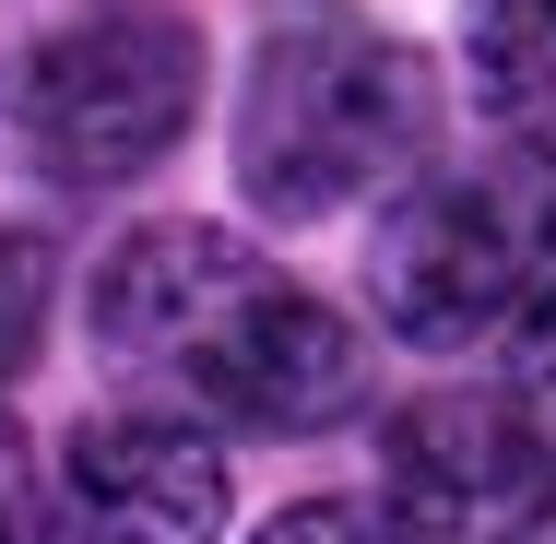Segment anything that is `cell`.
<instances>
[{"label":"cell","instance_id":"10","mask_svg":"<svg viewBox=\"0 0 556 544\" xmlns=\"http://www.w3.org/2000/svg\"><path fill=\"white\" fill-rule=\"evenodd\" d=\"M497 343H509V367H497V379H509V391L545 415V438H556V284H545V296H533L509 331H497Z\"/></svg>","mask_w":556,"mask_h":544},{"label":"cell","instance_id":"1","mask_svg":"<svg viewBox=\"0 0 556 544\" xmlns=\"http://www.w3.org/2000/svg\"><path fill=\"white\" fill-rule=\"evenodd\" d=\"M84 331L142 403H178L237 438H320L367 403L355 320L202 214L130 225L84 273Z\"/></svg>","mask_w":556,"mask_h":544},{"label":"cell","instance_id":"2","mask_svg":"<svg viewBox=\"0 0 556 544\" xmlns=\"http://www.w3.org/2000/svg\"><path fill=\"white\" fill-rule=\"evenodd\" d=\"M439 60L355 0H273L237 84V190L261 225H332L391 202L439 154Z\"/></svg>","mask_w":556,"mask_h":544},{"label":"cell","instance_id":"11","mask_svg":"<svg viewBox=\"0 0 556 544\" xmlns=\"http://www.w3.org/2000/svg\"><path fill=\"white\" fill-rule=\"evenodd\" d=\"M48 533V485H36V461H24V438L0 415V544H36Z\"/></svg>","mask_w":556,"mask_h":544},{"label":"cell","instance_id":"3","mask_svg":"<svg viewBox=\"0 0 556 544\" xmlns=\"http://www.w3.org/2000/svg\"><path fill=\"white\" fill-rule=\"evenodd\" d=\"M556 284V154H427L367 237V320L403 343H485Z\"/></svg>","mask_w":556,"mask_h":544},{"label":"cell","instance_id":"4","mask_svg":"<svg viewBox=\"0 0 556 544\" xmlns=\"http://www.w3.org/2000/svg\"><path fill=\"white\" fill-rule=\"evenodd\" d=\"M202 118V24L178 0H84L12 60V142L60 190L166 166Z\"/></svg>","mask_w":556,"mask_h":544},{"label":"cell","instance_id":"5","mask_svg":"<svg viewBox=\"0 0 556 544\" xmlns=\"http://www.w3.org/2000/svg\"><path fill=\"white\" fill-rule=\"evenodd\" d=\"M379 509L403 544H545L556 438L509 379L415 391L379 438Z\"/></svg>","mask_w":556,"mask_h":544},{"label":"cell","instance_id":"7","mask_svg":"<svg viewBox=\"0 0 556 544\" xmlns=\"http://www.w3.org/2000/svg\"><path fill=\"white\" fill-rule=\"evenodd\" d=\"M462 96L497 118V142L556 154V0H462Z\"/></svg>","mask_w":556,"mask_h":544},{"label":"cell","instance_id":"8","mask_svg":"<svg viewBox=\"0 0 556 544\" xmlns=\"http://www.w3.org/2000/svg\"><path fill=\"white\" fill-rule=\"evenodd\" d=\"M48 296H60V273H48V237L0 225V379L36 355V331H48Z\"/></svg>","mask_w":556,"mask_h":544},{"label":"cell","instance_id":"6","mask_svg":"<svg viewBox=\"0 0 556 544\" xmlns=\"http://www.w3.org/2000/svg\"><path fill=\"white\" fill-rule=\"evenodd\" d=\"M225 509H237L225 450L178 403L84 415L48 461V544H214Z\"/></svg>","mask_w":556,"mask_h":544},{"label":"cell","instance_id":"9","mask_svg":"<svg viewBox=\"0 0 556 544\" xmlns=\"http://www.w3.org/2000/svg\"><path fill=\"white\" fill-rule=\"evenodd\" d=\"M249 544H403V533H391L379 497H296V509H273Z\"/></svg>","mask_w":556,"mask_h":544}]
</instances>
